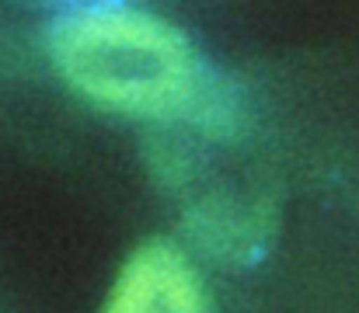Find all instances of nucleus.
Masks as SVG:
<instances>
[{
	"label": "nucleus",
	"instance_id": "nucleus-1",
	"mask_svg": "<svg viewBox=\"0 0 359 313\" xmlns=\"http://www.w3.org/2000/svg\"><path fill=\"white\" fill-rule=\"evenodd\" d=\"M60 77L88 102L154 122L227 132L234 102L203 67L192 42L164 18L126 4H84L49 28Z\"/></svg>",
	"mask_w": 359,
	"mask_h": 313
},
{
	"label": "nucleus",
	"instance_id": "nucleus-2",
	"mask_svg": "<svg viewBox=\"0 0 359 313\" xmlns=\"http://www.w3.org/2000/svg\"><path fill=\"white\" fill-rule=\"evenodd\" d=\"M105 313H206V289L182 247L150 240L122 265Z\"/></svg>",
	"mask_w": 359,
	"mask_h": 313
}]
</instances>
